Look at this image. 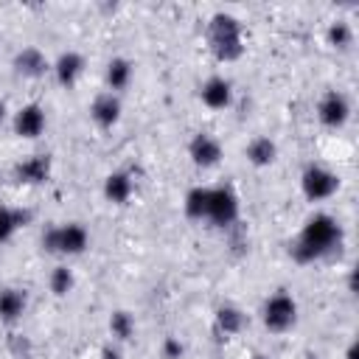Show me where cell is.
Listing matches in <instances>:
<instances>
[{
	"instance_id": "6da1fadb",
	"label": "cell",
	"mask_w": 359,
	"mask_h": 359,
	"mask_svg": "<svg viewBox=\"0 0 359 359\" xmlns=\"http://www.w3.org/2000/svg\"><path fill=\"white\" fill-rule=\"evenodd\" d=\"M342 247V224L331 213H314L306 219L303 230L289 247V255L297 264H314L320 258L334 255Z\"/></svg>"
},
{
	"instance_id": "7a4b0ae2",
	"label": "cell",
	"mask_w": 359,
	"mask_h": 359,
	"mask_svg": "<svg viewBox=\"0 0 359 359\" xmlns=\"http://www.w3.org/2000/svg\"><path fill=\"white\" fill-rule=\"evenodd\" d=\"M205 39H208L210 53L219 62H236L244 53V28H241L238 17H233L227 11H216L208 20Z\"/></svg>"
},
{
	"instance_id": "3957f363",
	"label": "cell",
	"mask_w": 359,
	"mask_h": 359,
	"mask_svg": "<svg viewBox=\"0 0 359 359\" xmlns=\"http://www.w3.org/2000/svg\"><path fill=\"white\" fill-rule=\"evenodd\" d=\"M90 247V233L84 224L79 222H67V224H53L42 233V250L48 255H62V258H73L81 255Z\"/></svg>"
},
{
	"instance_id": "277c9868",
	"label": "cell",
	"mask_w": 359,
	"mask_h": 359,
	"mask_svg": "<svg viewBox=\"0 0 359 359\" xmlns=\"http://www.w3.org/2000/svg\"><path fill=\"white\" fill-rule=\"evenodd\" d=\"M261 323L272 334L292 331L294 323H297V300L289 292H283V289L275 292V294H269L264 300V306H261Z\"/></svg>"
},
{
	"instance_id": "5b68a950",
	"label": "cell",
	"mask_w": 359,
	"mask_h": 359,
	"mask_svg": "<svg viewBox=\"0 0 359 359\" xmlns=\"http://www.w3.org/2000/svg\"><path fill=\"white\" fill-rule=\"evenodd\" d=\"M300 191L309 202H325L339 191V174L323 163H309L300 171Z\"/></svg>"
},
{
	"instance_id": "8992f818",
	"label": "cell",
	"mask_w": 359,
	"mask_h": 359,
	"mask_svg": "<svg viewBox=\"0 0 359 359\" xmlns=\"http://www.w3.org/2000/svg\"><path fill=\"white\" fill-rule=\"evenodd\" d=\"M241 213V199L233 191V185H216L210 188L208 196V222L216 227H230L238 222Z\"/></svg>"
},
{
	"instance_id": "52a82bcc",
	"label": "cell",
	"mask_w": 359,
	"mask_h": 359,
	"mask_svg": "<svg viewBox=\"0 0 359 359\" xmlns=\"http://www.w3.org/2000/svg\"><path fill=\"white\" fill-rule=\"evenodd\" d=\"M351 112H353L351 98L342 90H325L317 101V121L325 129H342L351 121Z\"/></svg>"
},
{
	"instance_id": "ba28073f",
	"label": "cell",
	"mask_w": 359,
	"mask_h": 359,
	"mask_svg": "<svg viewBox=\"0 0 359 359\" xmlns=\"http://www.w3.org/2000/svg\"><path fill=\"white\" fill-rule=\"evenodd\" d=\"M45 126H48V115H45V107H42V104H22V107L14 112V118H11V129H14V135L22 137V140H36V137H42Z\"/></svg>"
},
{
	"instance_id": "9c48e42d",
	"label": "cell",
	"mask_w": 359,
	"mask_h": 359,
	"mask_svg": "<svg viewBox=\"0 0 359 359\" xmlns=\"http://www.w3.org/2000/svg\"><path fill=\"white\" fill-rule=\"evenodd\" d=\"M188 157L196 168H216L224 157V149H222L219 137H213L210 132H196L188 140Z\"/></svg>"
},
{
	"instance_id": "30bf717a",
	"label": "cell",
	"mask_w": 359,
	"mask_h": 359,
	"mask_svg": "<svg viewBox=\"0 0 359 359\" xmlns=\"http://www.w3.org/2000/svg\"><path fill=\"white\" fill-rule=\"evenodd\" d=\"M121 115H123L121 95H115V93H109V90L98 93V95L93 98V104H90V118H93V123H95L98 129H112V126H118Z\"/></svg>"
},
{
	"instance_id": "8fae6325",
	"label": "cell",
	"mask_w": 359,
	"mask_h": 359,
	"mask_svg": "<svg viewBox=\"0 0 359 359\" xmlns=\"http://www.w3.org/2000/svg\"><path fill=\"white\" fill-rule=\"evenodd\" d=\"M14 73L22 76V79H42L45 73H50V59L36 48V45H25L14 53V62H11Z\"/></svg>"
},
{
	"instance_id": "7c38bea8",
	"label": "cell",
	"mask_w": 359,
	"mask_h": 359,
	"mask_svg": "<svg viewBox=\"0 0 359 359\" xmlns=\"http://www.w3.org/2000/svg\"><path fill=\"white\" fill-rule=\"evenodd\" d=\"M84 67H87V59H84L79 50H62V53L50 62L53 79H56L62 87H67V90L84 76Z\"/></svg>"
},
{
	"instance_id": "4fadbf2b",
	"label": "cell",
	"mask_w": 359,
	"mask_h": 359,
	"mask_svg": "<svg viewBox=\"0 0 359 359\" xmlns=\"http://www.w3.org/2000/svg\"><path fill=\"white\" fill-rule=\"evenodd\" d=\"M199 101H202L208 109H213V112L227 109V107L233 104V84H230V79H224V76H210V79H205L202 87H199Z\"/></svg>"
},
{
	"instance_id": "5bb4252c",
	"label": "cell",
	"mask_w": 359,
	"mask_h": 359,
	"mask_svg": "<svg viewBox=\"0 0 359 359\" xmlns=\"http://www.w3.org/2000/svg\"><path fill=\"white\" fill-rule=\"evenodd\" d=\"M50 177V154H31L14 165V180L25 185H39Z\"/></svg>"
},
{
	"instance_id": "9a60e30c",
	"label": "cell",
	"mask_w": 359,
	"mask_h": 359,
	"mask_svg": "<svg viewBox=\"0 0 359 359\" xmlns=\"http://www.w3.org/2000/svg\"><path fill=\"white\" fill-rule=\"evenodd\" d=\"M135 194V177L123 168L118 171H109L104 177V199L112 202V205H126Z\"/></svg>"
},
{
	"instance_id": "2e32d148",
	"label": "cell",
	"mask_w": 359,
	"mask_h": 359,
	"mask_svg": "<svg viewBox=\"0 0 359 359\" xmlns=\"http://www.w3.org/2000/svg\"><path fill=\"white\" fill-rule=\"evenodd\" d=\"M25 309H28V292L25 289H20V286H3L0 289V320L3 323H8V325L20 323Z\"/></svg>"
},
{
	"instance_id": "e0dca14e",
	"label": "cell",
	"mask_w": 359,
	"mask_h": 359,
	"mask_svg": "<svg viewBox=\"0 0 359 359\" xmlns=\"http://www.w3.org/2000/svg\"><path fill=\"white\" fill-rule=\"evenodd\" d=\"M132 76H135V62L126 59V56H112L107 62V70H104V81H107V90L121 95L129 84H132Z\"/></svg>"
},
{
	"instance_id": "ac0fdd59",
	"label": "cell",
	"mask_w": 359,
	"mask_h": 359,
	"mask_svg": "<svg viewBox=\"0 0 359 359\" xmlns=\"http://www.w3.org/2000/svg\"><path fill=\"white\" fill-rule=\"evenodd\" d=\"M244 157L250 160V165L266 168V165H272V163L278 160V143H275L272 137H266V135H255V137L247 143Z\"/></svg>"
},
{
	"instance_id": "d6986e66",
	"label": "cell",
	"mask_w": 359,
	"mask_h": 359,
	"mask_svg": "<svg viewBox=\"0 0 359 359\" xmlns=\"http://www.w3.org/2000/svg\"><path fill=\"white\" fill-rule=\"evenodd\" d=\"M213 325H216L219 334H224V337H236V334H241V328L247 325V317H244V311H241L238 306L224 303V306L216 309V314H213Z\"/></svg>"
},
{
	"instance_id": "ffe728a7",
	"label": "cell",
	"mask_w": 359,
	"mask_h": 359,
	"mask_svg": "<svg viewBox=\"0 0 359 359\" xmlns=\"http://www.w3.org/2000/svg\"><path fill=\"white\" fill-rule=\"evenodd\" d=\"M31 222V210L25 208H11V205H0V244L11 241L14 233L20 227H25Z\"/></svg>"
},
{
	"instance_id": "44dd1931",
	"label": "cell",
	"mask_w": 359,
	"mask_h": 359,
	"mask_svg": "<svg viewBox=\"0 0 359 359\" xmlns=\"http://www.w3.org/2000/svg\"><path fill=\"white\" fill-rule=\"evenodd\" d=\"M208 196H210V188L205 185H194L188 194H185V202H182V210L191 222H202L208 219Z\"/></svg>"
},
{
	"instance_id": "7402d4cb",
	"label": "cell",
	"mask_w": 359,
	"mask_h": 359,
	"mask_svg": "<svg viewBox=\"0 0 359 359\" xmlns=\"http://www.w3.org/2000/svg\"><path fill=\"white\" fill-rule=\"evenodd\" d=\"M109 337L115 342H129L135 337V317L126 309H118L109 314Z\"/></svg>"
},
{
	"instance_id": "603a6c76",
	"label": "cell",
	"mask_w": 359,
	"mask_h": 359,
	"mask_svg": "<svg viewBox=\"0 0 359 359\" xmlns=\"http://www.w3.org/2000/svg\"><path fill=\"white\" fill-rule=\"evenodd\" d=\"M48 286H50V292H53L56 297H67V294L73 292V286H76L73 269H70L67 264L53 266V269H50V278H48Z\"/></svg>"
},
{
	"instance_id": "cb8c5ba5",
	"label": "cell",
	"mask_w": 359,
	"mask_h": 359,
	"mask_svg": "<svg viewBox=\"0 0 359 359\" xmlns=\"http://www.w3.org/2000/svg\"><path fill=\"white\" fill-rule=\"evenodd\" d=\"M325 39H328V45L337 48V50H348V48L353 45V28H351V22H348V20H334V22L325 28Z\"/></svg>"
},
{
	"instance_id": "d4e9b609",
	"label": "cell",
	"mask_w": 359,
	"mask_h": 359,
	"mask_svg": "<svg viewBox=\"0 0 359 359\" xmlns=\"http://www.w3.org/2000/svg\"><path fill=\"white\" fill-rule=\"evenodd\" d=\"M160 353H163V359H182L185 356V345L177 337H165L163 345H160Z\"/></svg>"
},
{
	"instance_id": "484cf974",
	"label": "cell",
	"mask_w": 359,
	"mask_h": 359,
	"mask_svg": "<svg viewBox=\"0 0 359 359\" xmlns=\"http://www.w3.org/2000/svg\"><path fill=\"white\" fill-rule=\"evenodd\" d=\"M101 359H123V356H121V348L109 342V345L101 348Z\"/></svg>"
},
{
	"instance_id": "4316f807",
	"label": "cell",
	"mask_w": 359,
	"mask_h": 359,
	"mask_svg": "<svg viewBox=\"0 0 359 359\" xmlns=\"http://www.w3.org/2000/svg\"><path fill=\"white\" fill-rule=\"evenodd\" d=\"M356 356H359V345H356V342H351V345H348V351H345V359H356Z\"/></svg>"
},
{
	"instance_id": "83f0119b",
	"label": "cell",
	"mask_w": 359,
	"mask_h": 359,
	"mask_svg": "<svg viewBox=\"0 0 359 359\" xmlns=\"http://www.w3.org/2000/svg\"><path fill=\"white\" fill-rule=\"evenodd\" d=\"M6 118H8V107H6V101L0 98V123H3Z\"/></svg>"
},
{
	"instance_id": "f1b7e54d",
	"label": "cell",
	"mask_w": 359,
	"mask_h": 359,
	"mask_svg": "<svg viewBox=\"0 0 359 359\" xmlns=\"http://www.w3.org/2000/svg\"><path fill=\"white\" fill-rule=\"evenodd\" d=\"M252 359H266V356H264V353H255V356H252Z\"/></svg>"
},
{
	"instance_id": "f546056e",
	"label": "cell",
	"mask_w": 359,
	"mask_h": 359,
	"mask_svg": "<svg viewBox=\"0 0 359 359\" xmlns=\"http://www.w3.org/2000/svg\"><path fill=\"white\" fill-rule=\"evenodd\" d=\"M309 359H320V356H309Z\"/></svg>"
}]
</instances>
